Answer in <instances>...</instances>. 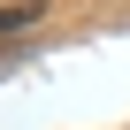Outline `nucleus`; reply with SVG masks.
<instances>
[{"label": "nucleus", "mask_w": 130, "mask_h": 130, "mask_svg": "<svg viewBox=\"0 0 130 130\" xmlns=\"http://www.w3.org/2000/svg\"><path fill=\"white\" fill-rule=\"evenodd\" d=\"M15 31H31V8H8L0 15V38H15Z\"/></svg>", "instance_id": "nucleus-1"}]
</instances>
